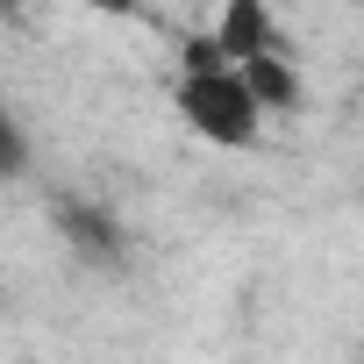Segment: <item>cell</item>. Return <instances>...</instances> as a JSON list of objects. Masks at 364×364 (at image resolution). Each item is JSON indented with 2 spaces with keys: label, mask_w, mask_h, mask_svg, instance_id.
<instances>
[{
  "label": "cell",
  "mask_w": 364,
  "mask_h": 364,
  "mask_svg": "<svg viewBox=\"0 0 364 364\" xmlns=\"http://www.w3.org/2000/svg\"><path fill=\"white\" fill-rule=\"evenodd\" d=\"M178 122L215 150H250L264 136V100L250 86V72L215 43V36H186V65H178Z\"/></svg>",
  "instance_id": "6da1fadb"
},
{
  "label": "cell",
  "mask_w": 364,
  "mask_h": 364,
  "mask_svg": "<svg viewBox=\"0 0 364 364\" xmlns=\"http://www.w3.org/2000/svg\"><path fill=\"white\" fill-rule=\"evenodd\" d=\"M79 8H93V15H114V22H129V15H143V0H79Z\"/></svg>",
  "instance_id": "277c9868"
},
{
  "label": "cell",
  "mask_w": 364,
  "mask_h": 364,
  "mask_svg": "<svg viewBox=\"0 0 364 364\" xmlns=\"http://www.w3.org/2000/svg\"><path fill=\"white\" fill-rule=\"evenodd\" d=\"M243 72H250V86H257V100L264 107H300L307 100V79H300V65L286 58V50H264V58H243Z\"/></svg>",
  "instance_id": "3957f363"
},
{
  "label": "cell",
  "mask_w": 364,
  "mask_h": 364,
  "mask_svg": "<svg viewBox=\"0 0 364 364\" xmlns=\"http://www.w3.org/2000/svg\"><path fill=\"white\" fill-rule=\"evenodd\" d=\"M215 43H222L236 65H243V58H264V50H286V36H279V22H272L264 0H222Z\"/></svg>",
  "instance_id": "7a4b0ae2"
}]
</instances>
